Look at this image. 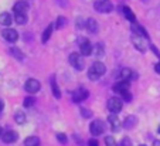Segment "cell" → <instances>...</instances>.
<instances>
[{
  "mask_svg": "<svg viewBox=\"0 0 160 146\" xmlns=\"http://www.w3.org/2000/svg\"><path fill=\"white\" fill-rule=\"evenodd\" d=\"M113 91L119 92V94H122V92H125V91H129V81H125V79L118 81L115 85H113Z\"/></svg>",
  "mask_w": 160,
  "mask_h": 146,
  "instance_id": "5bb4252c",
  "label": "cell"
},
{
  "mask_svg": "<svg viewBox=\"0 0 160 146\" xmlns=\"http://www.w3.org/2000/svg\"><path fill=\"white\" fill-rule=\"evenodd\" d=\"M121 146H132V140H130V138L125 136L123 139L121 140Z\"/></svg>",
  "mask_w": 160,
  "mask_h": 146,
  "instance_id": "4dcf8cb0",
  "label": "cell"
},
{
  "mask_svg": "<svg viewBox=\"0 0 160 146\" xmlns=\"http://www.w3.org/2000/svg\"><path fill=\"white\" fill-rule=\"evenodd\" d=\"M3 135V129H2V126H0V136Z\"/></svg>",
  "mask_w": 160,
  "mask_h": 146,
  "instance_id": "ab89813d",
  "label": "cell"
},
{
  "mask_svg": "<svg viewBox=\"0 0 160 146\" xmlns=\"http://www.w3.org/2000/svg\"><path fill=\"white\" fill-rule=\"evenodd\" d=\"M94 7L99 13H111L113 10V4L109 0H98V2H95Z\"/></svg>",
  "mask_w": 160,
  "mask_h": 146,
  "instance_id": "277c9868",
  "label": "cell"
},
{
  "mask_svg": "<svg viewBox=\"0 0 160 146\" xmlns=\"http://www.w3.org/2000/svg\"><path fill=\"white\" fill-rule=\"evenodd\" d=\"M2 36H3V38L7 40L9 43H16L18 40V33L14 28H4V30L2 31Z\"/></svg>",
  "mask_w": 160,
  "mask_h": 146,
  "instance_id": "9c48e42d",
  "label": "cell"
},
{
  "mask_svg": "<svg viewBox=\"0 0 160 146\" xmlns=\"http://www.w3.org/2000/svg\"><path fill=\"white\" fill-rule=\"evenodd\" d=\"M157 131H159V133H160V125H159V128H157Z\"/></svg>",
  "mask_w": 160,
  "mask_h": 146,
  "instance_id": "60d3db41",
  "label": "cell"
},
{
  "mask_svg": "<svg viewBox=\"0 0 160 146\" xmlns=\"http://www.w3.org/2000/svg\"><path fill=\"white\" fill-rule=\"evenodd\" d=\"M51 89H52V95H54L57 99H60V98H61V92H60V88H58L57 82H55L54 78H51Z\"/></svg>",
  "mask_w": 160,
  "mask_h": 146,
  "instance_id": "d4e9b609",
  "label": "cell"
},
{
  "mask_svg": "<svg viewBox=\"0 0 160 146\" xmlns=\"http://www.w3.org/2000/svg\"><path fill=\"white\" fill-rule=\"evenodd\" d=\"M132 43H133V46H135V48L139 50L140 53H145V51H146V41H145V37L138 36V34H133V36H132Z\"/></svg>",
  "mask_w": 160,
  "mask_h": 146,
  "instance_id": "ba28073f",
  "label": "cell"
},
{
  "mask_svg": "<svg viewBox=\"0 0 160 146\" xmlns=\"http://www.w3.org/2000/svg\"><path fill=\"white\" fill-rule=\"evenodd\" d=\"M154 71H156L157 74H160V61H159V63H157L156 65H154Z\"/></svg>",
  "mask_w": 160,
  "mask_h": 146,
  "instance_id": "8d00e7d4",
  "label": "cell"
},
{
  "mask_svg": "<svg viewBox=\"0 0 160 146\" xmlns=\"http://www.w3.org/2000/svg\"><path fill=\"white\" fill-rule=\"evenodd\" d=\"M136 123H138V118H136L135 115H129L125 118L123 121V126L125 129H133L136 126Z\"/></svg>",
  "mask_w": 160,
  "mask_h": 146,
  "instance_id": "2e32d148",
  "label": "cell"
},
{
  "mask_svg": "<svg viewBox=\"0 0 160 146\" xmlns=\"http://www.w3.org/2000/svg\"><path fill=\"white\" fill-rule=\"evenodd\" d=\"M0 24L9 27V26L12 24V16H10L9 13H2V14H0Z\"/></svg>",
  "mask_w": 160,
  "mask_h": 146,
  "instance_id": "ffe728a7",
  "label": "cell"
},
{
  "mask_svg": "<svg viewBox=\"0 0 160 146\" xmlns=\"http://www.w3.org/2000/svg\"><path fill=\"white\" fill-rule=\"evenodd\" d=\"M108 122L111 123V128L113 132H118L119 129H121V121H119V118L116 116V113H111V115L108 116Z\"/></svg>",
  "mask_w": 160,
  "mask_h": 146,
  "instance_id": "7c38bea8",
  "label": "cell"
},
{
  "mask_svg": "<svg viewBox=\"0 0 160 146\" xmlns=\"http://www.w3.org/2000/svg\"><path fill=\"white\" fill-rule=\"evenodd\" d=\"M77 27H78V28H82V27H84V24H82V20H81V18H78V20H77Z\"/></svg>",
  "mask_w": 160,
  "mask_h": 146,
  "instance_id": "e575fe53",
  "label": "cell"
},
{
  "mask_svg": "<svg viewBox=\"0 0 160 146\" xmlns=\"http://www.w3.org/2000/svg\"><path fill=\"white\" fill-rule=\"evenodd\" d=\"M105 145L106 146H118V143L113 139V136H105Z\"/></svg>",
  "mask_w": 160,
  "mask_h": 146,
  "instance_id": "4316f807",
  "label": "cell"
},
{
  "mask_svg": "<svg viewBox=\"0 0 160 146\" xmlns=\"http://www.w3.org/2000/svg\"><path fill=\"white\" fill-rule=\"evenodd\" d=\"M70 64L72 65L75 70H78V71H82L84 70V67H85V61H84V58L81 57V55L78 54V53H71L70 54Z\"/></svg>",
  "mask_w": 160,
  "mask_h": 146,
  "instance_id": "3957f363",
  "label": "cell"
},
{
  "mask_svg": "<svg viewBox=\"0 0 160 146\" xmlns=\"http://www.w3.org/2000/svg\"><path fill=\"white\" fill-rule=\"evenodd\" d=\"M139 146H146V145H139Z\"/></svg>",
  "mask_w": 160,
  "mask_h": 146,
  "instance_id": "b9f144b4",
  "label": "cell"
},
{
  "mask_svg": "<svg viewBox=\"0 0 160 146\" xmlns=\"http://www.w3.org/2000/svg\"><path fill=\"white\" fill-rule=\"evenodd\" d=\"M9 51H10V54H12L13 57L16 58V60H18V61H23V60H24V55H23V53H21L20 48H17V47H12Z\"/></svg>",
  "mask_w": 160,
  "mask_h": 146,
  "instance_id": "7402d4cb",
  "label": "cell"
},
{
  "mask_svg": "<svg viewBox=\"0 0 160 146\" xmlns=\"http://www.w3.org/2000/svg\"><path fill=\"white\" fill-rule=\"evenodd\" d=\"M150 48H152V50H153V53H154V54H156V55H157V57H159V58H160V53H159V51H157V48H156V47H154V46H150Z\"/></svg>",
  "mask_w": 160,
  "mask_h": 146,
  "instance_id": "d590c367",
  "label": "cell"
},
{
  "mask_svg": "<svg viewBox=\"0 0 160 146\" xmlns=\"http://www.w3.org/2000/svg\"><path fill=\"white\" fill-rule=\"evenodd\" d=\"M13 10H14V13H26L28 10V3L27 2H17Z\"/></svg>",
  "mask_w": 160,
  "mask_h": 146,
  "instance_id": "e0dca14e",
  "label": "cell"
},
{
  "mask_svg": "<svg viewBox=\"0 0 160 146\" xmlns=\"http://www.w3.org/2000/svg\"><path fill=\"white\" fill-rule=\"evenodd\" d=\"M3 108H4V102L2 99H0V112H2V111H3Z\"/></svg>",
  "mask_w": 160,
  "mask_h": 146,
  "instance_id": "74e56055",
  "label": "cell"
},
{
  "mask_svg": "<svg viewBox=\"0 0 160 146\" xmlns=\"http://www.w3.org/2000/svg\"><path fill=\"white\" fill-rule=\"evenodd\" d=\"M153 146H160V140H156V142L153 143Z\"/></svg>",
  "mask_w": 160,
  "mask_h": 146,
  "instance_id": "f35d334b",
  "label": "cell"
},
{
  "mask_svg": "<svg viewBox=\"0 0 160 146\" xmlns=\"http://www.w3.org/2000/svg\"><path fill=\"white\" fill-rule=\"evenodd\" d=\"M89 131H91V133L94 135V136H99V135L105 133L106 126H105V123H103L101 119H95L94 122H91Z\"/></svg>",
  "mask_w": 160,
  "mask_h": 146,
  "instance_id": "7a4b0ae2",
  "label": "cell"
},
{
  "mask_svg": "<svg viewBox=\"0 0 160 146\" xmlns=\"http://www.w3.org/2000/svg\"><path fill=\"white\" fill-rule=\"evenodd\" d=\"M78 44H79V51H81L82 55H91L92 54V46H91V41L87 38H79L78 40Z\"/></svg>",
  "mask_w": 160,
  "mask_h": 146,
  "instance_id": "52a82bcc",
  "label": "cell"
},
{
  "mask_svg": "<svg viewBox=\"0 0 160 146\" xmlns=\"http://www.w3.org/2000/svg\"><path fill=\"white\" fill-rule=\"evenodd\" d=\"M88 95H89V92H88L87 89H85V88H79V89H77V91H74L72 101L75 103H79V102H82V101L87 99Z\"/></svg>",
  "mask_w": 160,
  "mask_h": 146,
  "instance_id": "30bf717a",
  "label": "cell"
},
{
  "mask_svg": "<svg viewBox=\"0 0 160 146\" xmlns=\"http://www.w3.org/2000/svg\"><path fill=\"white\" fill-rule=\"evenodd\" d=\"M52 28H54V26H52V24L47 26V28L44 30V33H42V37H41V41H42V43H47V41L50 40V37H51V34H52Z\"/></svg>",
  "mask_w": 160,
  "mask_h": 146,
  "instance_id": "ac0fdd59",
  "label": "cell"
},
{
  "mask_svg": "<svg viewBox=\"0 0 160 146\" xmlns=\"http://www.w3.org/2000/svg\"><path fill=\"white\" fill-rule=\"evenodd\" d=\"M105 73H106L105 64L97 61V63H94V64L91 65L89 70H88V78H89L91 81H97V79H99Z\"/></svg>",
  "mask_w": 160,
  "mask_h": 146,
  "instance_id": "6da1fadb",
  "label": "cell"
},
{
  "mask_svg": "<svg viewBox=\"0 0 160 146\" xmlns=\"http://www.w3.org/2000/svg\"><path fill=\"white\" fill-rule=\"evenodd\" d=\"M121 78L125 79V81H130V79L138 78V74L133 70H130V68H123V70L121 71Z\"/></svg>",
  "mask_w": 160,
  "mask_h": 146,
  "instance_id": "4fadbf2b",
  "label": "cell"
},
{
  "mask_svg": "<svg viewBox=\"0 0 160 146\" xmlns=\"http://www.w3.org/2000/svg\"><path fill=\"white\" fill-rule=\"evenodd\" d=\"M14 121L17 122L18 125H24L26 121H27V118H26V113L23 112V111H17V112L14 113Z\"/></svg>",
  "mask_w": 160,
  "mask_h": 146,
  "instance_id": "d6986e66",
  "label": "cell"
},
{
  "mask_svg": "<svg viewBox=\"0 0 160 146\" xmlns=\"http://www.w3.org/2000/svg\"><path fill=\"white\" fill-rule=\"evenodd\" d=\"M2 139H3L4 143H13L18 139V135L16 131H6L2 135Z\"/></svg>",
  "mask_w": 160,
  "mask_h": 146,
  "instance_id": "8fae6325",
  "label": "cell"
},
{
  "mask_svg": "<svg viewBox=\"0 0 160 146\" xmlns=\"http://www.w3.org/2000/svg\"><path fill=\"white\" fill-rule=\"evenodd\" d=\"M81 113H82V116H84V118H91V116H92V112H91L89 109H87V108H82Z\"/></svg>",
  "mask_w": 160,
  "mask_h": 146,
  "instance_id": "d6a6232c",
  "label": "cell"
},
{
  "mask_svg": "<svg viewBox=\"0 0 160 146\" xmlns=\"http://www.w3.org/2000/svg\"><path fill=\"white\" fill-rule=\"evenodd\" d=\"M24 146H40V139L37 136H28L24 139Z\"/></svg>",
  "mask_w": 160,
  "mask_h": 146,
  "instance_id": "cb8c5ba5",
  "label": "cell"
},
{
  "mask_svg": "<svg viewBox=\"0 0 160 146\" xmlns=\"http://www.w3.org/2000/svg\"><path fill=\"white\" fill-rule=\"evenodd\" d=\"M57 140H60L62 145H65V143L68 142V138H67L64 133H61V132H60V133H57Z\"/></svg>",
  "mask_w": 160,
  "mask_h": 146,
  "instance_id": "f546056e",
  "label": "cell"
},
{
  "mask_svg": "<svg viewBox=\"0 0 160 146\" xmlns=\"http://www.w3.org/2000/svg\"><path fill=\"white\" fill-rule=\"evenodd\" d=\"M122 98H123L125 101H126V102H130V101H132V95H130V92L129 91H125V92H122Z\"/></svg>",
  "mask_w": 160,
  "mask_h": 146,
  "instance_id": "1f68e13d",
  "label": "cell"
},
{
  "mask_svg": "<svg viewBox=\"0 0 160 146\" xmlns=\"http://www.w3.org/2000/svg\"><path fill=\"white\" fill-rule=\"evenodd\" d=\"M65 23H67L65 17H62V16H60V17L57 18V22H55V27H57V28H62L64 26H65Z\"/></svg>",
  "mask_w": 160,
  "mask_h": 146,
  "instance_id": "484cf974",
  "label": "cell"
},
{
  "mask_svg": "<svg viewBox=\"0 0 160 146\" xmlns=\"http://www.w3.org/2000/svg\"><path fill=\"white\" fill-rule=\"evenodd\" d=\"M88 146H99V142H98L97 139H91L89 142H88Z\"/></svg>",
  "mask_w": 160,
  "mask_h": 146,
  "instance_id": "836d02e7",
  "label": "cell"
},
{
  "mask_svg": "<svg viewBox=\"0 0 160 146\" xmlns=\"http://www.w3.org/2000/svg\"><path fill=\"white\" fill-rule=\"evenodd\" d=\"M40 88H41V84H40L37 79H34V78L27 79L26 84H24V89L27 92H30V94H36V92H38Z\"/></svg>",
  "mask_w": 160,
  "mask_h": 146,
  "instance_id": "8992f818",
  "label": "cell"
},
{
  "mask_svg": "<svg viewBox=\"0 0 160 146\" xmlns=\"http://www.w3.org/2000/svg\"><path fill=\"white\" fill-rule=\"evenodd\" d=\"M14 20L17 24L23 26L27 23V16H26V13H14Z\"/></svg>",
  "mask_w": 160,
  "mask_h": 146,
  "instance_id": "44dd1931",
  "label": "cell"
},
{
  "mask_svg": "<svg viewBox=\"0 0 160 146\" xmlns=\"http://www.w3.org/2000/svg\"><path fill=\"white\" fill-rule=\"evenodd\" d=\"M34 102H36V99H34L33 97H27V98H24V102H23V105H24L26 108H30L31 105H34Z\"/></svg>",
  "mask_w": 160,
  "mask_h": 146,
  "instance_id": "83f0119b",
  "label": "cell"
},
{
  "mask_svg": "<svg viewBox=\"0 0 160 146\" xmlns=\"http://www.w3.org/2000/svg\"><path fill=\"white\" fill-rule=\"evenodd\" d=\"M85 27H87V30L89 31V33H92V34H97L98 30H99V26H98V23H97L95 18H88Z\"/></svg>",
  "mask_w": 160,
  "mask_h": 146,
  "instance_id": "9a60e30c",
  "label": "cell"
},
{
  "mask_svg": "<svg viewBox=\"0 0 160 146\" xmlns=\"http://www.w3.org/2000/svg\"><path fill=\"white\" fill-rule=\"evenodd\" d=\"M122 105H123V102H122L121 98H116V97H112L108 99V109L111 111L112 113H118L122 111Z\"/></svg>",
  "mask_w": 160,
  "mask_h": 146,
  "instance_id": "5b68a950",
  "label": "cell"
},
{
  "mask_svg": "<svg viewBox=\"0 0 160 146\" xmlns=\"http://www.w3.org/2000/svg\"><path fill=\"white\" fill-rule=\"evenodd\" d=\"M122 12H123V16L129 20V22H132V23H136V17H135V14H133V12L129 9L128 6H125L123 9H122Z\"/></svg>",
  "mask_w": 160,
  "mask_h": 146,
  "instance_id": "603a6c76",
  "label": "cell"
},
{
  "mask_svg": "<svg viewBox=\"0 0 160 146\" xmlns=\"http://www.w3.org/2000/svg\"><path fill=\"white\" fill-rule=\"evenodd\" d=\"M95 55H97V57L98 58H99V57H102V55H103V46H102V44H97V47H95Z\"/></svg>",
  "mask_w": 160,
  "mask_h": 146,
  "instance_id": "f1b7e54d",
  "label": "cell"
}]
</instances>
